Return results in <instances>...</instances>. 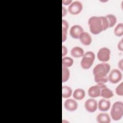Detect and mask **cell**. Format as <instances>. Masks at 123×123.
Segmentation results:
<instances>
[{"label":"cell","mask_w":123,"mask_h":123,"mask_svg":"<svg viewBox=\"0 0 123 123\" xmlns=\"http://www.w3.org/2000/svg\"><path fill=\"white\" fill-rule=\"evenodd\" d=\"M115 92L117 95L122 96L123 95V83L121 82L118 85L115 89Z\"/></svg>","instance_id":"obj_25"},{"label":"cell","mask_w":123,"mask_h":123,"mask_svg":"<svg viewBox=\"0 0 123 123\" xmlns=\"http://www.w3.org/2000/svg\"><path fill=\"white\" fill-rule=\"evenodd\" d=\"M84 31L82 27L78 25H75L71 26L70 29V35L74 38L78 39L81 34Z\"/></svg>","instance_id":"obj_10"},{"label":"cell","mask_w":123,"mask_h":123,"mask_svg":"<svg viewBox=\"0 0 123 123\" xmlns=\"http://www.w3.org/2000/svg\"><path fill=\"white\" fill-rule=\"evenodd\" d=\"M123 39H122L118 43L117 45V47L119 50L121 51L123 50Z\"/></svg>","instance_id":"obj_27"},{"label":"cell","mask_w":123,"mask_h":123,"mask_svg":"<svg viewBox=\"0 0 123 123\" xmlns=\"http://www.w3.org/2000/svg\"><path fill=\"white\" fill-rule=\"evenodd\" d=\"M107 20L109 28L112 27L116 24L117 22V18L116 17L112 14H108L105 16Z\"/></svg>","instance_id":"obj_19"},{"label":"cell","mask_w":123,"mask_h":123,"mask_svg":"<svg viewBox=\"0 0 123 123\" xmlns=\"http://www.w3.org/2000/svg\"><path fill=\"white\" fill-rule=\"evenodd\" d=\"M85 108L89 112H94L98 108V102L93 98H88L85 101Z\"/></svg>","instance_id":"obj_9"},{"label":"cell","mask_w":123,"mask_h":123,"mask_svg":"<svg viewBox=\"0 0 123 123\" xmlns=\"http://www.w3.org/2000/svg\"><path fill=\"white\" fill-rule=\"evenodd\" d=\"M72 0H62V4L67 5H70L72 2Z\"/></svg>","instance_id":"obj_29"},{"label":"cell","mask_w":123,"mask_h":123,"mask_svg":"<svg viewBox=\"0 0 123 123\" xmlns=\"http://www.w3.org/2000/svg\"><path fill=\"white\" fill-rule=\"evenodd\" d=\"M74 63L73 59L68 56L63 57L62 59V67L68 68L73 65Z\"/></svg>","instance_id":"obj_21"},{"label":"cell","mask_w":123,"mask_h":123,"mask_svg":"<svg viewBox=\"0 0 123 123\" xmlns=\"http://www.w3.org/2000/svg\"><path fill=\"white\" fill-rule=\"evenodd\" d=\"M110 114L114 121H119L123 115V103L122 101H116L112 105Z\"/></svg>","instance_id":"obj_2"},{"label":"cell","mask_w":123,"mask_h":123,"mask_svg":"<svg viewBox=\"0 0 123 123\" xmlns=\"http://www.w3.org/2000/svg\"><path fill=\"white\" fill-rule=\"evenodd\" d=\"M62 15L63 17L66 15L67 11L66 9L64 6H62Z\"/></svg>","instance_id":"obj_30"},{"label":"cell","mask_w":123,"mask_h":123,"mask_svg":"<svg viewBox=\"0 0 123 123\" xmlns=\"http://www.w3.org/2000/svg\"><path fill=\"white\" fill-rule=\"evenodd\" d=\"M70 77V71L68 68L62 67V82H66Z\"/></svg>","instance_id":"obj_24"},{"label":"cell","mask_w":123,"mask_h":123,"mask_svg":"<svg viewBox=\"0 0 123 123\" xmlns=\"http://www.w3.org/2000/svg\"><path fill=\"white\" fill-rule=\"evenodd\" d=\"M89 30L91 33L97 35L109 28L108 23L105 16H92L88 20Z\"/></svg>","instance_id":"obj_1"},{"label":"cell","mask_w":123,"mask_h":123,"mask_svg":"<svg viewBox=\"0 0 123 123\" xmlns=\"http://www.w3.org/2000/svg\"><path fill=\"white\" fill-rule=\"evenodd\" d=\"M110 49L107 47H102L98 50L97 56L99 61L105 62L110 60Z\"/></svg>","instance_id":"obj_6"},{"label":"cell","mask_w":123,"mask_h":123,"mask_svg":"<svg viewBox=\"0 0 123 123\" xmlns=\"http://www.w3.org/2000/svg\"><path fill=\"white\" fill-rule=\"evenodd\" d=\"M64 107L67 111H73L77 109L78 103L73 98H68L64 103Z\"/></svg>","instance_id":"obj_11"},{"label":"cell","mask_w":123,"mask_h":123,"mask_svg":"<svg viewBox=\"0 0 123 123\" xmlns=\"http://www.w3.org/2000/svg\"><path fill=\"white\" fill-rule=\"evenodd\" d=\"M69 27L68 22L64 19L62 20V41H65L67 39V31Z\"/></svg>","instance_id":"obj_17"},{"label":"cell","mask_w":123,"mask_h":123,"mask_svg":"<svg viewBox=\"0 0 123 123\" xmlns=\"http://www.w3.org/2000/svg\"><path fill=\"white\" fill-rule=\"evenodd\" d=\"M94 80L97 84H104L109 81L108 76V75H94Z\"/></svg>","instance_id":"obj_23"},{"label":"cell","mask_w":123,"mask_h":123,"mask_svg":"<svg viewBox=\"0 0 123 123\" xmlns=\"http://www.w3.org/2000/svg\"><path fill=\"white\" fill-rule=\"evenodd\" d=\"M114 96L113 91L107 86L103 88L101 90L100 96L104 98H110Z\"/></svg>","instance_id":"obj_18"},{"label":"cell","mask_w":123,"mask_h":123,"mask_svg":"<svg viewBox=\"0 0 123 123\" xmlns=\"http://www.w3.org/2000/svg\"><path fill=\"white\" fill-rule=\"evenodd\" d=\"M114 35L117 37L122 36L123 35V24L119 23L114 29Z\"/></svg>","instance_id":"obj_22"},{"label":"cell","mask_w":123,"mask_h":123,"mask_svg":"<svg viewBox=\"0 0 123 123\" xmlns=\"http://www.w3.org/2000/svg\"><path fill=\"white\" fill-rule=\"evenodd\" d=\"M71 54L74 58H79L84 55V51L82 48L78 46H75L71 49Z\"/></svg>","instance_id":"obj_15"},{"label":"cell","mask_w":123,"mask_h":123,"mask_svg":"<svg viewBox=\"0 0 123 123\" xmlns=\"http://www.w3.org/2000/svg\"><path fill=\"white\" fill-rule=\"evenodd\" d=\"M80 42L84 45H89L92 42V37L90 35L86 32L83 31L79 37Z\"/></svg>","instance_id":"obj_13"},{"label":"cell","mask_w":123,"mask_h":123,"mask_svg":"<svg viewBox=\"0 0 123 123\" xmlns=\"http://www.w3.org/2000/svg\"><path fill=\"white\" fill-rule=\"evenodd\" d=\"M107 86L103 83H98L97 85L90 86L88 90V94L92 98H95L100 96L102 88Z\"/></svg>","instance_id":"obj_5"},{"label":"cell","mask_w":123,"mask_h":123,"mask_svg":"<svg viewBox=\"0 0 123 123\" xmlns=\"http://www.w3.org/2000/svg\"><path fill=\"white\" fill-rule=\"evenodd\" d=\"M118 65L119 68L121 70H123V59H121L119 61L118 63Z\"/></svg>","instance_id":"obj_28"},{"label":"cell","mask_w":123,"mask_h":123,"mask_svg":"<svg viewBox=\"0 0 123 123\" xmlns=\"http://www.w3.org/2000/svg\"><path fill=\"white\" fill-rule=\"evenodd\" d=\"M121 72L117 69H112L109 73L108 76L109 81L112 84H116L122 78Z\"/></svg>","instance_id":"obj_8"},{"label":"cell","mask_w":123,"mask_h":123,"mask_svg":"<svg viewBox=\"0 0 123 123\" xmlns=\"http://www.w3.org/2000/svg\"><path fill=\"white\" fill-rule=\"evenodd\" d=\"M68 52V49L66 46L64 45L62 46V56L64 57Z\"/></svg>","instance_id":"obj_26"},{"label":"cell","mask_w":123,"mask_h":123,"mask_svg":"<svg viewBox=\"0 0 123 123\" xmlns=\"http://www.w3.org/2000/svg\"><path fill=\"white\" fill-rule=\"evenodd\" d=\"M85 90L80 88H78L75 89L73 92V96L74 99L78 100H82L85 97Z\"/></svg>","instance_id":"obj_16"},{"label":"cell","mask_w":123,"mask_h":123,"mask_svg":"<svg viewBox=\"0 0 123 123\" xmlns=\"http://www.w3.org/2000/svg\"><path fill=\"white\" fill-rule=\"evenodd\" d=\"M83 4L78 0H75L69 5L68 7V12L73 15H76L79 13L83 9Z\"/></svg>","instance_id":"obj_7"},{"label":"cell","mask_w":123,"mask_h":123,"mask_svg":"<svg viewBox=\"0 0 123 123\" xmlns=\"http://www.w3.org/2000/svg\"><path fill=\"white\" fill-rule=\"evenodd\" d=\"M72 89L71 87L67 86H62V97L63 98H68L72 94Z\"/></svg>","instance_id":"obj_20"},{"label":"cell","mask_w":123,"mask_h":123,"mask_svg":"<svg viewBox=\"0 0 123 123\" xmlns=\"http://www.w3.org/2000/svg\"><path fill=\"white\" fill-rule=\"evenodd\" d=\"M111 102L106 98L101 99L98 103V108L101 111H108L111 107Z\"/></svg>","instance_id":"obj_12"},{"label":"cell","mask_w":123,"mask_h":123,"mask_svg":"<svg viewBox=\"0 0 123 123\" xmlns=\"http://www.w3.org/2000/svg\"><path fill=\"white\" fill-rule=\"evenodd\" d=\"M111 69L110 65L107 62H102L97 64L93 68L94 75H107Z\"/></svg>","instance_id":"obj_4"},{"label":"cell","mask_w":123,"mask_h":123,"mask_svg":"<svg viewBox=\"0 0 123 123\" xmlns=\"http://www.w3.org/2000/svg\"><path fill=\"white\" fill-rule=\"evenodd\" d=\"M82 57L80 62L81 67L84 69L90 68L95 59V54L93 51H88L84 53Z\"/></svg>","instance_id":"obj_3"},{"label":"cell","mask_w":123,"mask_h":123,"mask_svg":"<svg viewBox=\"0 0 123 123\" xmlns=\"http://www.w3.org/2000/svg\"><path fill=\"white\" fill-rule=\"evenodd\" d=\"M96 120L98 123H110L111 118L108 113L101 112L98 114Z\"/></svg>","instance_id":"obj_14"}]
</instances>
